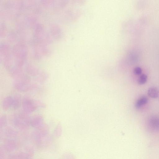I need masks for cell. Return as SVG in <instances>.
I'll list each match as a JSON object with an SVG mask.
<instances>
[{
    "label": "cell",
    "mask_w": 159,
    "mask_h": 159,
    "mask_svg": "<svg viewBox=\"0 0 159 159\" xmlns=\"http://www.w3.org/2000/svg\"><path fill=\"white\" fill-rule=\"evenodd\" d=\"M1 146L7 153L16 152L20 147V143L17 139H5L2 140Z\"/></svg>",
    "instance_id": "cell-1"
},
{
    "label": "cell",
    "mask_w": 159,
    "mask_h": 159,
    "mask_svg": "<svg viewBox=\"0 0 159 159\" xmlns=\"http://www.w3.org/2000/svg\"><path fill=\"white\" fill-rule=\"evenodd\" d=\"M19 134L18 131L11 127H7L1 130L0 139L2 140L5 139L18 140Z\"/></svg>",
    "instance_id": "cell-2"
},
{
    "label": "cell",
    "mask_w": 159,
    "mask_h": 159,
    "mask_svg": "<svg viewBox=\"0 0 159 159\" xmlns=\"http://www.w3.org/2000/svg\"><path fill=\"white\" fill-rule=\"evenodd\" d=\"M34 148L30 145L26 146L22 151L17 152V159H33Z\"/></svg>",
    "instance_id": "cell-3"
},
{
    "label": "cell",
    "mask_w": 159,
    "mask_h": 159,
    "mask_svg": "<svg viewBox=\"0 0 159 159\" xmlns=\"http://www.w3.org/2000/svg\"><path fill=\"white\" fill-rule=\"evenodd\" d=\"M159 92L158 89L155 88H151L148 91V94L149 96L153 98H157Z\"/></svg>",
    "instance_id": "cell-4"
},
{
    "label": "cell",
    "mask_w": 159,
    "mask_h": 159,
    "mask_svg": "<svg viewBox=\"0 0 159 159\" xmlns=\"http://www.w3.org/2000/svg\"><path fill=\"white\" fill-rule=\"evenodd\" d=\"M148 100L147 98L145 97H142L139 99L136 103V107L137 108L140 107L146 104Z\"/></svg>",
    "instance_id": "cell-5"
},
{
    "label": "cell",
    "mask_w": 159,
    "mask_h": 159,
    "mask_svg": "<svg viewBox=\"0 0 159 159\" xmlns=\"http://www.w3.org/2000/svg\"><path fill=\"white\" fill-rule=\"evenodd\" d=\"M62 134V129L60 125H57L54 129L53 132V136L57 138L60 137Z\"/></svg>",
    "instance_id": "cell-6"
},
{
    "label": "cell",
    "mask_w": 159,
    "mask_h": 159,
    "mask_svg": "<svg viewBox=\"0 0 159 159\" xmlns=\"http://www.w3.org/2000/svg\"><path fill=\"white\" fill-rule=\"evenodd\" d=\"M147 79V76L145 74L141 75L139 78L138 83L140 84H143L146 83Z\"/></svg>",
    "instance_id": "cell-7"
},
{
    "label": "cell",
    "mask_w": 159,
    "mask_h": 159,
    "mask_svg": "<svg viewBox=\"0 0 159 159\" xmlns=\"http://www.w3.org/2000/svg\"><path fill=\"white\" fill-rule=\"evenodd\" d=\"M7 153L1 147H0V159H5Z\"/></svg>",
    "instance_id": "cell-8"
},
{
    "label": "cell",
    "mask_w": 159,
    "mask_h": 159,
    "mask_svg": "<svg viewBox=\"0 0 159 159\" xmlns=\"http://www.w3.org/2000/svg\"><path fill=\"white\" fill-rule=\"evenodd\" d=\"M63 159H72L71 154L69 153H65L63 155Z\"/></svg>",
    "instance_id": "cell-9"
},
{
    "label": "cell",
    "mask_w": 159,
    "mask_h": 159,
    "mask_svg": "<svg viewBox=\"0 0 159 159\" xmlns=\"http://www.w3.org/2000/svg\"><path fill=\"white\" fill-rule=\"evenodd\" d=\"M142 71V69L139 67L135 68L134 70V73L136 75H140Z\"/></svg>",
    "instance_id": "cell-10"
}]
</instances>
